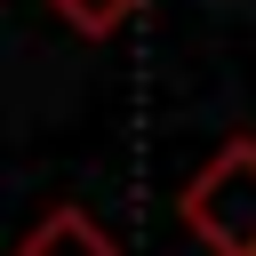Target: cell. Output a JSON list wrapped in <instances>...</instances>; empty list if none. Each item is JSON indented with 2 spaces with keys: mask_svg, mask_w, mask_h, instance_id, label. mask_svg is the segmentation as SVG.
<instances>
[{
  "mask_svg": "<svg viewBox=\"0 0 256 256\" xmlns=\"http://www.w3.org/2000/svg\"><path fill=\"white\" fill-rule=\"evenodd\" d=\"M176 216L208 256H256V136H224L192 168Z\"/></svg>",
  "mask_w": 256,
  "mask_h": 256,
  "instance_id": "1",
  "label": "cell"
},
{
  "mask_svg": "<svg viewBox=\"0 0 256 256\" xmlns=\"http://www.w3.org/2000/svg\"><path fill=\"white\" fill-rule=\"evenodd\" d=\"M16 256H120V248H112V232H104L80 200H64V208H48V216L16 240Z\"/></svg>",
  "mask_w": 256,
  "mask_h": 256,
  "instance_id": "2",
  "label": "cell"
},
{
  "mask_svg": "<svg viewBox=\"0 0 256 256\" xmlns=\"http://www.w3.org/2000/svg\"><path fill=\"white\" fill-rule=\"evenodd\" d=\"M48 8H56L80 40H112V32H128V24H136V8H144V0H48Z\"/></svg>",
  "mask_w": 256,
  "mask_h": 256,
  "instance_id": "3",
  "label": "cell"
}]
</instances>
